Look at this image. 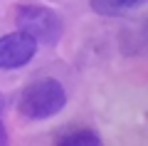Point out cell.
Listing matches in <instances>:
<instances>
[{"instance_id": "cell-6", "label": "cell", "mask_w": 148, "mask_h": 146, "mask_svg": "<svg viewBox=\"0 0 148 146\" xmlns=\"http://www.w3.org/2000/svg\"><path fill=\"white\" fill-rule=\"evenodd\" d=\"M3 114H5V97L0 94V146L8 144V129H5V121H3Z\"/></svg>"}, {"instance_id": "cell-1", "label": "cell", "mask_w": 148, "mask_h": 146, "mask_svg": "<svg viewBox=\"0 0 148 146\" xmlns=\"http://www.w3.org/2000/svg\"><path fill=\"white\" fill-rule=\"evenodd\" d=\"M64 107H67V92L52 77L27 84L25 92L20 94V102H17V111L25 119H35V121L49 119V116L59 114Z\"/></svg>"}, {"instance_id": "cell-5", "label": "cell", "mask_w": 148, "mask_h": 146, "mask_svg": "<svg viewBox=\"0 0 148 146\" xmlns=\"http://www.w3.org/2000/svg\"><path fill=\"white\" fill-rule=\"evenodd\" d=\"M57 146H101V139L91 129H62L54 136Z\"/></svg>"}, {"instance_id": "cell-2", "label": "cell", "mask_w": 148, "mask_h": 146, "mask_svg": "<svg viewBox=\"0 0 148 146\" xmlns=\"http://www.w3.org/2000/svg\"><path fill=\"white\" fill-rule=\"evenodd\" d=\"M15 25H17V30L27 32L30 37H35V42H42V45H57L59 37H62V30H64L62 17L52 8H45L40 3L17 5Z\"/></svg>"}, {"instance_id": "cell-4", "label": "cell", "mask_w": 148, "mask_h": 146, "mask_svg": "<svg viewBox=\"0 0 148 146\" xmlns=\"http://www.w3.org/2000/svg\"><path fill=\"white\" fill-rule=\"evenodd\" d=\"M146 0H91V10L104 17H121L141 8Z\"/></svg>"}, {"instance_id": "cell-3", "label": "cell", "mask_w": 148, "mask_h": 146, "mask_svg": "<svg viewBox=\"0 0 148 146\" xmlns=\"http://www.w3.org/2000/svg\"><path fill=\"white\" fill-rule=\"evenodd\" d=\"M37 52L35 37H30L27 32L17 30L10 35L0 37V69H17L32 62Z\"/></svg>"}]
</instances>
